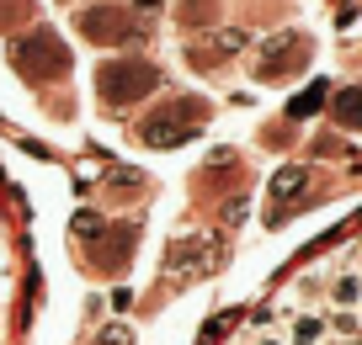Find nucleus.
<instances>
[{"label":"nucleus","instance_id":"nucleus-1","mask_svg":"<svg viewBox=\"0 0 362 345\" xmlns=\"http://www.w3.org/2000/svg\"><path fill=\"white\" fill-rule=\"evenodd\" d=\"M187 117H203V107H170V111H155L144 123V138L149 144H181L187 138Z\"/></svg>","mask_w":362,"mask_h":345},{"label":"nucleus","instance_id":"nucleus-2","mask_svg":"<svg viewBox=\"0 0 362 345\" xmlns=\"http://www.w3.org/2000/svg\"><path fill=\"white\" fill-rule=\"evenodd\" d=\"M267 48H272V54H267V59H261V64H256L261 75H283L288 64H298V59H309V43H304V37H272Z\"/></svg>","mask_w":362,"mask_h":345},{"label":"nucleus","instance_id":"nucleus-3","mask_svg":"<svg viewBox=\"0 0 362 345\" xmlns=\"http://www.w3.org/2000/svg\"><path fill=\"white\" fill-rule=\"evenodd\" d=\"M102 85H107V96H117V101H134L139 90L149 85V69H102Z\"/></svg>","mask_w":362,"mask_h":345},{"label":"nucleus","instance_id":"nucleus-4","mask_svg":"<svg viewBox=\"0 0 362 345\" xmlns=\"http://www.w3.org/2000/svg\"><path fill=\"white\" fill-rule=\"evenodd\" d=\"M320 340H325V313H293L288 345H320Z\"/></svg>","mask_w":362,"mask_h":345},{"label":"nucleus","instance_id":"nucleus-5","mask_svg":"<svg viewBox=\"0 0 362 345\" xmlns=\"http://www.w3.org/2000/svg\"><path fill=\"white\" fill-rule=\"evenodd\" d=\"M330 303H336V308H357L362 303V277L357 271H336V277H330Z\"/></svg>","mask_w":362,"mask_h":345},{"label":"nucleus","instance_id":"nucleus-6","mask_svg":"<svg viewBox=\"0 0 362 345\" xmlns=\"http://www.w3.org/2000/svg\"><path fill=\"white\" fill-rule=\"evenodd\" d=\"M336 123L341 128H362V85L336 90Z\"/></svg>","mask_w":362,"mask_h":345},{"label":"nucleus","instance_id":"nucleus-7","mask_svg":"<svg viewBox=\"0 0 362 345\" xmlns=\"http://www.w3.org/2000/svg\"><path fill=\"white\" fill-rule=\"evenodd\" d=\"M309 186V176H304V170H283V176H277V181H272V202H277V207H283V202H293L298 197V191H304Z\"/></svg>","mask_w":362,"mask_h":345},{"label":"nucleus","instance_id":"nucleus-8","mask_svg":"<svg viewBox=\"0 0 362 345\" xmlns=\"http://www.w3.org/2000/svg\"><path fill=\"white\" fill-rule=\"evenodd\" d=\"M357 313H351V308H330L325 313V334H357Z\"/></svg>","mask_w":362,"mask_h":345},{"label":"nucleus","instance_id":"nucleus-9","mask_svg":"<svg viewBox=\"0 0 362 345\" xmlns=\"http://www.w3.org/2000/svg\"><path fill=\"white\" fill-rule=\"evenodd\" d=\"M320 90H325V85H309V90H304V96H298V101H293V117H309V111H315V107H320Z\"/></svg>","mask_w":362,"mask_h":345},{"label":"nucleus","instance_id":"nucleus-10","mask_svg":"<svg viewBox=\"0 0 362 345\" xmlns=\"http://www.w3.org/2000/svg\"><path fill=\"white\" fill-rule=\"evenodd\" d=\"M256 345H288V334H261Z\"/></svg>","mask_w":362,"mask_h":345},{"label":"nucleus","instance_id":"nucleus-11","mask_svg":"<svg viewBox=\"0 0 362 345\" xmlns=\"http://www.w3.org/2000/svg\"><path fill=\"white\" fill-rule=\"evenodd\" d=\"M139 6H144V11H155V6H160V0H139Z\"/></svg>","mask_w":362,"mask_h":345},{"label":"nucleus","instance_id":"nucleus-12","mask_svg":"<svg viewBox=\"0 0 362 345\" xmlns=\"http://www.w3.org/2000/svg\"><path fill=\"white\" fill-rule=\"evenodd\" d=\"M336 345H362V340H336Z\"/></svg>","mask_w":362,"mask_h":345},{"label":"nucleus","instance_id":"nucleus-13","mask_svg":"<svg viewBox=\"0 0 362 345\" xmlns=\"http://www.w3.org/2000/svg\"><path fill=\"white\" fill-rule=\"evenodd\" d=\"M357 308H362V303H357Z\"/></svg>","mask_w":362,"mask_h":345}]
</instances>
